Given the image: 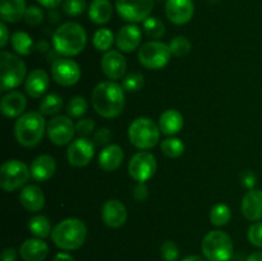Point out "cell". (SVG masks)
Wrapping results in <instances>:
<instances>
[{
    "label": "cell",
    "mask_w": 262,
    "mask_h": 261,
    "mask_svg": "<svg viewBox=\"0 0 262 261\" xmlns=\"http://www.w3.org/2000/svg\"><path fill=\"white\" fill-rule=\"evenodd\" d=\"M92 106L102 118L113 119L122 114L125 105L124 89L115 81L100 82L91 94Z\"/></svg>",
    "instance_id": "obj_1"
},
{
    "label": "cell",
    "mask_w": 262,
    "mask_h": 261,
    "mask_svg": "<svg viewBox=\"0 0 262 261\" xmlns=\"http://www.w3.org/2000/svg\"><path fill=\"white\" fill-rule=\"evenodd\" d=\"M53 48L59 55L76 56L82 53L87 44V33L77 22H66L53 33Z\"/></svg>",
    "instance_id": "obj_2"
},
{
    "label": "cell",
    "mask_w": 262,
    "mask_h": 261,
    "mask_svg": "<svg viewBox=\"0 0 262 261\" xmlns=\"http://www.w3.org/2000/svg\"><path fill=\"white\" fill-rule=\"evenodd\" d=\"M87 238V227L78 217H68L53 228L51 240L64 251L78 250Z\"/></svg>",
    "instance_id": "obj_3"
},
{
    "label": "cell",
    "mask_w": 262,
    "mask_h": 261,
    "mask_svg": "<svg viewBox=\"0 0 262 261\" xmlns=\"http://www.w3.org/2000/svg\"><path fill=\"white\" fill-rule=\"evenodd\" d=\"M45 118L40 112H28L20 115L14 124V137L25 147H36L46 133Z\"/></svg>",
    "instance_id": "obj_4"
},
{
    "label": "cell",
    "mask_w": 262,
    "mask_h": 261,
    "mask_svg": "<svg viewBox=\"0 0 262 261\" xmlns=\"http://www.w3.org/2000/svg\"><path fill=\"white\" fill-rule=\"evenodd\" d=\"M27 68L22 59L9 51H2L0 54V91L14 90L25 81L27 77Z\"/></svg>",
    "instance_id": "obj_5"
},
{
    "label": "cell",
    "mask_w": 262,
    "mask_h": 261,
    "mask_svg": "<svg viewBox=\"0 0 262 261\" xmlns=\"http://www.w3.org/2000/svg\"><path fill=\"white\" fill-rule=\"evenodd\" d=\"M160 128L152 119L146 117L137 118L128 128V138L135 147L150 150L160 141Z\"/></svg>",
    "instance_id": "obj_6"
},
{
    "label": "cell",
    "mask_w": 262,
    "mask_h": 261,
    "mask_svg": "<svg viewBox=\"0 0 262 261\" xmlns=\"http://www.w3.org/2000/svg\"><path fill=\"white\" fill-rule=\"evenodd\" d=\"M201 250L209 261H230L234 253L233 241L223 230H211L205 235Z\"/></svg>",
    "instance_id": "obj_7"
},
{
    "label": "cell",
    "mask_w": 262,
    "mask_h": 261,
    "mask_svg": "<svg viewBox=\"0 0 262 261\" xmlns=\"http://www.w3.org/2000/svg\"><path fill=\"white\" fill-rule=\"evenodd\" d=\"M171 51L168 44L152 40L140 46L138 60L145 68L151 71H159L168 66L171 59Z\"/></svg>",
    "instance_id": "obj_8"
},
{
    "label": "cell",
    "mask_w": 262,
    "mask_h": 261,
    "mask_svg": "<svg viewBox=\"0 0 262 261\" xmlns=\"http://www.w3.org/2000/svg\"><path fill=\"white\" fill-rule=\"evenodd\" d=\"M30 176L27 164L17 159L7 160L0 168V187L5 192H14L27 183Z\"/></svg>",
    "instance_id": "obj_9"
},
{
    "label": "cell",
    "mask_w": 262,
    "mask_h": 261,
    "mask_svg": "<svg viewBox=\"0 0 262 261\" xmlns=\"http://www.w3.org/2000/svg\"><path fill=\"white\" fill-rule=\"evenodd\" d=\"M115 8L122 19L129 23L143 22L154 9V0H115Z\"/></svg>",
    "instance_id": "obj_10"
},
{
    "label": "cell",
    "mask_w": 262,
    "mask_h": 261,
    "mask_svg": "<svg viewBox=\"0 0 262 261\" xmlns=\"http://www.w3.org/2000/svg\"><path fill=\"white\" fill-rule=\"evenodd\" d=\"M46 133L54 145H69L76 135V124L69 118V115H54L49 120Z\"/></svg>",
    "instance_id": "obj_11"
},
{
    "label": "cell",
    "mask_w": 262,
    "mask_h": 261,
    "mask_svg": "<svg viewBox=\"0 0 262 261\" xmlns=\"http://www.w3.org/2000/svg\"><path fill=\"white\" fill-rule=\"evenodd\" d=\"M156 168V159L148 151L142 150L136 153L130 158L129 164H128V173L130 178L137 183H145L148 179H151L155 174Z\"/></svg>",
    "instance_id": "obj_12"
},
{
    "label": "cell",
    "mask_w": 262,
    "mask_h": 261,
    "mask_svg": "<svg viewBox=\"0 0 262 261\" xmlns=\"http://www.w3.org/2000/svg\"><path fill=\"white\" fill-rule=\"evenodd\" d=\"M51 76L54 81L60 86H73L81 78V68L73 59L60 56L51 64Z\"/></svg>",
    "instance_id": "obj_13"
},
{
    "label": "cell",
    "mask_w": 262,
    "mask_h": 261,
    "mask_svg": "<svg viewBox=\"0 0 262 261\" xmlns=\"http://www.w3.org/2000/svg\"><path fill=\"white\" fill-rule=\"evenodd\" d=\"M95 142L87 137H78L72 141L67 150V159L72 166L82 168L89 165L95 155Z\"/></svg>",
    "instance_id": "obj_14"
},
{
    "label": "cell",
    "mask_w": 262,
    "mask_h": 261,
    "mask_svg": "<svg viewBox=\"0 0 262 261\" xmlns=\"http://www.w3.org/2000/svg\"><path fill=\"white\" fill-rule=\"evenodd\" d=\"M165 14L174 25H186L194 14V4L192 0H166Z\"/></svg>",
    "instance_id": "obj_15"
},
{
    "label": "cell",
    "mask_w": 262,
    "mask_h": 261,
    "mask_svg": "<svg viewBox=\"0 0 262 261\" xmlns=\"http://www.w3.org/2000/svg\"><path fill=\"white\" fill-rule=\"evenodd\" d=\"M101 69L105 76L112 81L123 78L127 71V60L118 50H109L101 59Z\"/></svg>",
    "instance_id": "obj_16"
},
{
    "label": "cell",
    "mask_w": 262,
    "mask_h": 261,
    "mask_svg": "<svg viewBox=\"0 0 262 261\" xmlns=\"http://www.w3.org/2000/svg\"><path fill=\"white\" fill-rule=\"evenodd\" d=\"M127 207L119 200H107L101 209V217L109 228H120L127 222Z\"/></svg>",
    "instance_id": "obj_17"
},
{
    "label": "cell",
    "mask_w": 262,
    "mask_h": 261,
    "mask_svg": "<svg viewBox=\"0 0 262 261\" xmlns=\"http://www.w3.org/2000/svg\"><path fill=\"white\" fill-rule=\"evenodd\" d=\"M142 40V31L135 23L123 26L115 37L117 48L123 53H132L140 48Z\"/></svg>",
    "instance_id": "obj_18"
},
{
    "label": "cell",
    "mask_w": 262,
    "mask_h": 261,
    "mask_svg": "<svg viewBox=\"0 0 262 261\" xmlns=\"http://www.w3.org/2000/svg\"><path fill=\"white\" fill-rule=\"evenodd\" d=\"M27 106V99L20 91H9L3 96L0 102V109L4 117L19 118Z\"/></svg>",
    "instance_id": "obj_19"
},
{
    "label": "cell",
    "mask_w": 262,
    "mask_h": 261,
    "mask_svg": "<svg viewBox=\"0 0 262 261\" xmlns=\"http://www.w3.org/2000/svg\"><path fill=\"white\" fill-rule=\"evenodd\" d=\"M50 77L43 69H35L27 76L25 81L26 94L32 99H40L49 89Z\"/></svg>",
    "instance_id": "obj_20"
},
{
    "label": "cell",
    "mask_w": 262,
    "mask_h": 261,
    "mask_svg": "<svg viewBox=\"0 0 262 261\" xmlns=\"http://www.w3.org/2000/svg\"><path fill=\"white\" fill-rule=\"evenodd\" d=\"M242 214L250 222L262 220V189H250L243 196Z\"/></svg>",
    "instance_id": "obj_21"
},
{
    "label": "cell",
    "mask_w": 262,
    "mask_h": 261,
    "mask_svg": "<svg viewBox=\"0 0 262 261\" xmlns=\"http://www.w3.org/2000/svg\"><path fill=\"white\" fill-rule=\"evenodd\" d=\"M19 202L27 211L38 212L45 206V194L38 186L28 184L20 191Z\"/></svg>",
    "instance_id": "obj_22"
},
{
    "label": "cell",
    "mask_w": 262,
    "mask_h": 261,
    "mask_svg": "<svg viewBox=\"0 0 262 261\" xmlns=\"http://www.w3.org/2000/svg\"><path fill=\"white\" fill-rule=\"evenodd\" d=\"M19 253L25 261H43L49 255V246L41 238H30L20 245Z\"/></svg>",
    "instance_id": "obj_23"
},
{
    "label": "cell",
    "mask_w": 262,
    "mask_h": 261,
    "mask_svg": "<svg viewBox=\"0 0 262 261\" xmlns=\"http://www.w3.org/2000/svg\"><path fill=\"white\" fill-rule=\"evenodd\" d=\"M31 177L36 182H46L55 174L56 161L50 155H40L31 164Z\"/></svg>",
    "instance_id": "obj_24"
},
{
    "label": "cell",
    "mask_w": 262,
    "mask_h": 261,
    "mask_svg": "<svg viewBox=\"0 0 262 261\" xmlns=\"http://www.w3.org/2000/svg\"><path fill=\"white\" fill-rule=\"evenodd\" d=\"M124 153L119 145H107L101 150L99 155V165L104 171H114L122 165Z\"/></svg>",
    "instance_id": "obj_25"
},
{
    "label": "cell",
    "mask_w": 262,
    "mask_h": 261,
    "mask_svg": "<svg viewBox=\"0 0 262 261\" xmlns=\"http://www.w3.org/2000/svg\"><path fill=\"white\" fill-rule=\"evenodd\" d=\"M26 10V0H0V17L3 22H20L25 18Z\"/></svg>",
    "instance_id": "obj_26"
},
{
    "label": "cell",
    "mask_w": 262,
    "mask_h": 261,
    "mask_svg": "<svg viewBox=\"0 0 262 261\" xmlns=\"http://www.w3.org/2000/svg\"><path fill=\"white\" fill-rule=\"evenodd\" d=\"M183 115L178 110L168 109L159 118V128H160L161 133L169 136V137L181 132L182 128H183Z\"/></svg>",
    "instance_id": "obj_27"
},
{
    "label": "cell",
    "mask_w": 262,
    "mask_h": 261,
    "mask_svg": "<svg viewBox=\"0 0 262 261\" xmlns=\"http://www.w3.org/2000/svg\"><path fill=\"white\" fill-rule=\"evenodd\" d=\"M89 17L95 25H105L113 17V5L109 0H92L89 7Z\"/></svg>",
    "instance_id": "obj_28"
},
{
    "label": "cell",
    "mask_w": 262,
    "mask_h": 261,
    "mask_svg": "<svg viewBox=\"0 0 262 261\" xmlns=\"http://www.w3.org/2000/svg\"><path fill=\"white\" fill-rule=\"evenodd\" d=\"M12 46L18 55H30L33 50V40L25 31H15L12 35Z\"/></svg>",
    "instance_id": "obj_29"
},
{
    "label": "cell",
    "mask_w": 262,
    "mask_h": 261,
    "mask_svg": "<svg viewBox=\"0 0 262 261\" xmlns=\"http://www.w3.org/2000/svg\"><path fill=\"white\" fill-rule=\"evenodd\" d=\"M28 229L36 238H46L51 234V223L43 215H35L28 220Z\"/></svg>",
    "instance_id": "obj_30"
},
{
    "label": "cell",
    "mask_w": 262,
    "mask_h": 261,
    "mask_svg": "<svg viewBox=\"0 0 262 261\" xmlns=\"http://www.w3.org/2000/svg\"><path fill=\"white\" fill-rule=\"evenodd\" d=\"M160 148L164 155L170 159H176L183 155L184 150H186V146H184L183 141L181 138H177L174 136H171V137H168L166 140H164L161 142Z\"/></svg>",
    "instance_id": "obj_31"
},
{
    "label": "cell",
    "mask_w": 262,
    "mask_h": 261,
    "mask_svg": "<svg viewBox=\"0 0 262 261\" xmlns=\"http://www.w3.org/2000/svg\"><path fill=\"white\" fill-rule=\"evenodd\" d=\"M232 219V210L228 205L217 204L210 211V222L215 227H224Z\"/></svg>",
    "instance_id": "obj_32"
},
{
    "label": "cell",
    "mask_w": 262,
    "mask_h": 261,
    "mask_svg": "<svg viewBox=\"0 0 262 261\" xmlns=\"http://www.w3.org/2000/svg\"><path fill=\"white\" fill-rule=\"evenodd\" d=\"M63 107V97L58 94H49L40 104V113L42 115H56Z\"/></svg>",
    "instance_id": "obj_33"
},
{
    "label": "cell",
    "mask_w": 262,
    "mask_h": 261,
    "mask_svg": "<svg viewBox=\"0 0 262 261\" xmlns=\"http://www.w3.org/2000/svg\"><path fill=\"white\" fill-rule=\"evenodd\" d=\"M115 36L112 30L109 28H100L95 32L92 42L96 50L99 51H109L114 44Z\"/></svg>",
    "instance_id": "obj_34"
},
{
    "label": "cell",
    "mask_w": 262,
    "mask_h": 261,
    "mask_svg": "<svg viewBox=\"0 0 262 261\" xmlns=\"http://www.w3.org/2000/svg\"><path fill=\"white\" fill-rule=\"evenodd\" d=\"M143 31L148 37L159 40L165 35V25L159 18L148 17L147 19L143 20Z\"/></svg>",
    "instance_id": "obj_35"
},
{
    "label": "cell",
    "mask_w": 262,
    "mask_h": 261,
    "mask_svg": "<svg viewBox=\"0 0 262 261\" xmlns=\"http://www.w3.org/2000/svg\"><path fill=\"white\" fill-rule=\"evenodd\" d=\"M169 48H170L171 54L174 56L182 58V56H186L191 51L192 44L186 36H177V37L171 38V41L169 42Z\"/></svg>",
    "instance_id": "obj_36"
},
{
    "label": "cell",
    "mask_w": 262,
    "mask_h": 261,
    "mask_svg": "<svg viewBox=\"0 0 262 261\" xmlns=\"http://www.w3.org/2000/svg\"><path fill=\"white\" fill-rule=\"evenodd\" d=\"M87 107H89V104L84 97L74 96L69 100L68 105H67V113L69 117L81 118L82 115L86 114Z\"/></svg>",
    "instance_id": "obj_37"
},
{
    "label": "cell",
    "mask_w": 262,
    "mask_h": 261,
    "mask_svg": "<svg viewBox=\"0 0 262 261\" xmlns=\"http://www.w3.org/2000/svg\"><path fill=\"white\" fill-rule=\"evenodd\" d=\"M143 83H145V77L140 72H132V73L127 74L123 79V89L124 91L128 92H136L138 90L142 89Z\"/></svg>",
    "instance_id": "obj_38"
},
{
    "label": "cell",
    "mask_w": 262,
    "mask_h": 261,
    "mask_svg": "<svg viewBox=\"0 0 262 261\" xmlns=\"http://www.w3.org/2000/svg\"><path fill=\"white\" fill-rule=\"evenodd\" d=\"M86 0H64L63 12L69 17H78L86 10Z\"/></svg>",
    "instance_id": "obj_39"
},
{
    "label": "cell",
    "mask_w": 262,
    "mask_h": 261,
    "mask_svg": "<svg viewBox=\"0 0 262 261\" xmlns=\"http://www.w3.org/2000/svg\"><path fill=\"white\" fill-rule=\"evenodd\" d=\"M23 19L31 27H38L43 20V12L41 10V8L36 7V5H31L26 10Z\"/></svg>",
    "instance_id": "obj_40"
},
{
    "label": "cell",
    "mask_w": 262,
    "mask_h": 261,
    "mask_svg": "<svg viewBox=\"0 0 262 261\" xmlns=\"http://www.w3.org/2000/svg\"><path fill=\"white\" fill-rule=\"evenodd\" d=\"M161 257L164 261H178L179 248L173 241H165L160 248Z\"/></svg>",
    "instance_id": "obj_41"
},
{
    "label": "cell",
    "mask_w": 262,
    "mask_h": 261,
    "mask_svg": "<svg viewBox=\"0 0 262 261\" xmlns=\"http://www.w3.org/2000/svg\"><path fill=\"white\" fill-rule=\"evenodd\" d=\"M248 241L256 247L262 248V222H256L248 229Z\"/></svg>",
    "instance_id": "obj_42"
},
{
    "label": "cell",
    "mask_w": 262,
    "mask_h": 261,
    "mask_svg": "<svg viewBox=\"0 0 262 261\" xmlns=\"http://www.w3.org/2000/svg\"><path fill=\"white\" fill-rule=\"evenodd\" d=\"M95 130V122L92 119H81L76 124V133L79 137H87Z\"/></svg>",
    "instance_id": "obj_43"
},
{
    "label": "cell",
    "mask_w": 262,
    "mask_h": 261,
    "mask_svg": "<svg viewBox=\"0 0 262 261\" xmlns=\"http://www.w3.org/2000/svg\"><path fill=\"white\" fill-rule=\"evenodd\" d=\"M113 135L109 128H100L94 133V142L97 146H107Z\"/></svg>",
    "instance_id": "obj_44"
},
{
    "label": "cell",
    "mask_w": 262,
    "mask_h": 261,
    "mask_svg": "<svg viewBox=\"0 0 262 261\" xmlns=\"http://www.w3.org/2000/svg\"><path fill=\"white\" fill-rule=\"evenodd\" d=\"M241 183L245 188L255 189L256 183H257V176L252 170H245L241 174Z\"/></svg>",
    "instance_id": "obj_45"
},
{
    "label": "cell",
    "mask_w": 262,
    "mask_h": 261,
    "mask_svg": "<svg viewBox=\"0 0 262 261\" xmlns=\"http://www.w3.org/2000/svg\"><path fill=\"white\" fill-rule=\"evenodd\" d=\"M133 197L137 202H143L148 197V188L145 183H137L133 188Z\"/></svg>",
    "instance_id": "obj_46"
},
{
    "label": "cell",
    "mask_w": 262,
    "mask_h": 261,
    "mask_svg": "<svg viewBox=\"0 0 262 261\" xmlns=\"http://www.w3.org/2000/svg\"><path fill=\"white\" fill-rule=\"evenodd\" d=\"M0 32H2V37H0V48L4 49L5 45L9 41V32H8V27L5 26V22L0 23Z\"/></svg>",
    "instance_id": "obj_47"
},
{
    "label": "cell",
    "mask_w": 262,
    "mask_h": 261,
    "mask_svg": "<svg viewBox=\"0 0 262 261\" xmlns=\"http://www.w3.org/2000/svg\"><path fill=\"white\" fill-rule=\"evenodd\" d=\"M17 260V251L13 247H8L3 251L2 261H15Z\"/></svg>",
    "instance_id": "obj_48"
},
{
    "label": "cell",
    "mask_w": 262,
    "mask_h": 261,
    "mask_svg": "<svg viewBox=\"0 0 262 261\" xmlns=\"http://www.w3.org/2000/svg\"><path fill=\"white\" fill-rule=\"evenodd\" d=\"M36 2H37L41 7L53 10L55 9V8H58L59 5L63 3V0H36Z\"/></svg>",
    "instance_id": "obj_49"
},
{
    "label": "cell",
    "mask_w": 262,
    "mask_h": 261,
    "mask_svg": "<svg viewBox=\"0 0 262 261\" xmlns=\"http://www.w3.org/2000/svg\"><path fill=\"white\" fill-rule=\"evenodd\" d=\"M53 261H74L73 256L69 255L67 252H59L56 253V256L54 257Z\"/></svg>",
    "instance_id": "obj_50"
},
{
    "label": "cell",
    "mask_w": 262,
    "mask_h": 261,
    "mask_svg": "<svg viewBox=\"0 0 262 261\" xmlns=\"http://www.w3.org/2000/svg\"><path fill=\"white\" fill-rule=\"evenodd\" d=\"M36 49H37L38 51H48L49 49H50V46H49L48 41L42 40V41H38L37 45H36Z\"/></svg>",
    "instance_id": "obj_51"
},
{
    "label": "cell",
    "mask_w": 262,
    "mask_h": 261,
    "mask_svg": "<svg viewBox=\"0 0 262 261\" xmlns=\"http://www.w3.org/2000/svg\"><path fill=\"white\" fill-rule=\"evenodd\" d=\"M246 261H262V251H258V252L251 253L247 257Z\"/></svg>",
    "instance_id": "obj_52"
},
{
    "label": "cell",
    "mask_w": 262,
    "mask_h": 261,
    "mask_svg": "<svg viewBox=\"0 0 262 261\" xmlns=\"http://www.w3.org/2000/svg\"><path fill=\"white\" fill-rule=\"evenodd\" d=\"M182 261H206V260L199 255H191V256H187V257H184Z\"/></svg>",
    "instance_id": "obj_53"
}]
</instances>
